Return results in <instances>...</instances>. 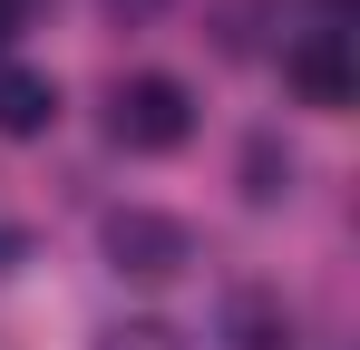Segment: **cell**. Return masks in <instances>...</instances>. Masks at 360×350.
I'll list each match as a JSON object with an SVG mask.
<instances>
[{
    "label": "cell",
    "instance_id": "8",
    "mask_svg": "<svg viewBox=\"0 0 360 350\" xmlns=\"http://www.w3.org/2000/svg\"><path fill=\"white\" fill-rule=\"evenodd\" d=\"M108 10H117V20H156L166 0H108Z\"/></svg>",
    "mask_w": 360,
    "mask_h": 350
},
{
    "label": "cell",
    "instance_id": "1",
    "mask_svg": "<svg viewBox=\"0 0 360 350\" xmlns=\"http://www.w3.org/2000/svg\"><path fill=\"white\" fill-rule=\"evenodd\" d=\"M117 146H136V156H176L185 136H195V98H185V78H166V68H146V78H127L117 88Z\"/></svg>",
    "mask_w": 360,
    "mask_h": 350
},
{
    "label": "cell",
    "instance_id": "6",
    "mask_svg": "<svg viewBox=\"0 0 360 350\" xmlns=\"http://www.w3.org/2000/svg\"><path fill=\"white\" fill-rule=\"evenodd\" d=\"M243 195H253V205H283V195H292V156H283V136H243Z\"/></svg>",
    "mask_w": 360,
    "mask_h": 350
},
{
    "label": "cell",
    "instance_id": "4",
    "mask_svg": "<svg viewBox=\"0 0 360 350\" xmlns=\"http://www.w3.org/2000/svg\"><path fill=\"white\" fill-rule=\"evenodd\" d=\"M224 341L234 350H292V311H283V292H253L243 283L224 302Z\"/></svg>",
    "mask_w": 360,
    "mask_h": 350
},
{
    "label": "cell",
    "instance_id": "9",
    "mask_svg": "<svg viewBox=\"0 0 360 350\" xmlns=\"http://www.w3.org/2000/svg\"><path fill=\"white\" fill-rule=\"evenodd\" d=\"M321 20H331V30H341V20H351V0H321Z\"/></svg>",
    "mask_w": 360,
    "mask_h": 350
},
{
    "label": "cell",
    "instance_id": "5",
    "mask_svg": "<svg viewBox=\"0 0 360 350\" xmlns=\"http://www.w3.org/2000/svg\"><path fill=\"white\" fill-rule=\"evenodd\" d=\"M59 117V88L39 68H0V136H39Z\"/></svg>",
    "mask_w": 360,
    "mask_h": 350
},
{
    "label": "cell",
    "instance_id": "10",
    "mask_svg": "<svg viewBox=\"0 0 360 350\" xmlns=\"http://www.w3.org/2000/svg\"><path fill=\"white\" fill-rule=\"evenodd\" d=\"M10 30H20V0H0V39H10Z\"/></svg>",
    "mask_w": 360,
    "mask_h": 350
},
{
    "label": "cell",
    "instance_id": "3",
    "mask_svg": "<svg viewBox=\"0 0 360 350\" xmlns=\"http://www.w3.org/2000/svg\"><path fill=\"white\" fill-rule=\"evenodd\" d=\"M283 78H292L302 108H351V49H341V30H311L283 49Z\"/></svg>",
    "mask_w": 360,
    "mask_h": 350
},
{
    "label": "cell",
    "instance_id": "7",
    "mask_svg": "<svg viewBox=\"0 0 360 350\" xmlns=\"http://www.w3.org/2000/svg\"><path fill=\"white\" fill-rule=\"evenodd\" d=\"M108 350H176V331H166V321H136V331H117Z\"/></svg>",
    "mask_w": 360,
    "mask_h": 350
},
{
    "label": "cell",
    "instance_id": "2",
    "mask_svg": "<svg viewBox=\"0 0 360 350\" xmlns=\"http://www.w3.org/2000/svg\"><path fill=\"white\" fill-rule=\"evenodd\" d=\"M108 263L136 273V283H166V273L195 263V233H185L176 214H156V205H117V214H108Z\"/></svg>",
    "mask_w": 360,
    "mask_h": 350
}]
</instances>
